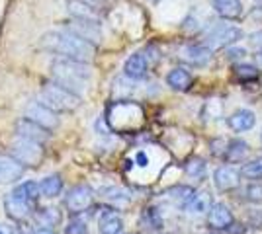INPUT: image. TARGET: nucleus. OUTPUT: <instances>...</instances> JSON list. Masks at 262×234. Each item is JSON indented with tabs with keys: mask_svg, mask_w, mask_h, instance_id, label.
Returning a JSON list of instances; mask_svg holds the SVG:
<instances>
[{
	"mask_svg": "<svg viewBox=\"0 0 262 234\" xmlns=\"http://www.w3.org/2000/svg\"><path fill=\"white\" fill-rule=\"evenodd\" d=\"M39 47L55 57H65L73 61H82V63H90L96 55V45L71 32L69 28L47 32L41 37Z\"/></svg>",
	"mask_w": 262,
	"mask_h": 234,
	"instance_id": "1",
	"label": "nucleus"
},
{
	"mask_svg": "<svg viewBox=\"0 0 262 234\" xmlns=\"http://www.w3.org/2000/svg\"><path fill=\"white\" fill-rule=\"evenodd\" d=\"M51 78L57 84H61L80 96L90 86L92 70L88 67V63L73 61V59H65V57H55L51 63Z\"/></svg>",
	"mask_w": 262,
	"mask_h": 234,
	"instance_id": "2",
	"label": "nucleus"
},
{
	"mask_svg": "<svg viewBox=\"0 0 262 234\" xmlns=\"http://www.w3.org/2000/svg\"><path fill=\"white\" fill-rule=\"evenodd\" d=\"M39 101H43L45 106H49L57 113H71L80 108L82 98L75 92H71L69 88H65V86L57 84L55 80H51V82L41 86Z\"/></svg>",
	"mask_w": 262,
	"mask_h": 234,
	"instance_id": "3",
	"label": "nucleus"
},
{
	"mask_svg": "<svg viewBox=\"0 0 262 234\" xmlns=\"http://www.w3.org/2000/svg\"><path fill=\"white\" fill-rule=\"evenodd\" d=\"M10 154L14 158H18L24 166H39L43 162V145L39 143H33V141H28V139H22V137H16L10 145Z\"/></svg>",
	"mask_w": 262,
	"mask_h": 234,
	"instance_id": "4",
	"label": "nucleus"
},
{
	"mask_svg": "<svg viewBox=\"0 0 262 234\" xmlns=\"http://www.w3.org/2000/svg\"><path fill=\"white\" fill-rule=\"evenodd\" d=\"M241 37H243V32L237 25L219 23V25H213L206 34V45L211 51H217L221 47H227V45H233L235 41H239Z\"/></svg>",
	"mask_w": 262,
	"mask_h": 234,
	"instance_id": "5",
	"label": "nucleus"
},
{
	"mask_svg": "<svg viewBox=\"0 0 262 234\" xmlns=\"http://www.w3.org/2000/svg\"><path fill=\"white\" fill-rule=\"evenodd\" d=\"M94 203V191L86 184H78L75 188L67 191L65 195V207L69 213L78 215V213L86 211L88 207Z\"/></svg>",
	"mask_w": 262,
	"mask_h": 234,
	"instance_id": "6",
	"label": "nucleus"
},
{
	"mask_svg": "<svg viewBox=\"0 0 262 234\" xmlns=\"http://www.w3.org/2000/svg\"><path fill=\"white\" fill-rule=\"evenodd\" d=\"M26 117L35 121L37 125L45 127L47 131H55V129L59 127V123H61L59 113L53 112L49 106H45L43 101H32V103H28V108H26Z\"/></svg>",
	"mask_w": 262,
	"mask_h": 234,
	"instance_id": "7",
	"label": "nucleus"
},
{
	"mask_svg": "<svg viewBox=\"0 0 262 234\" xmlns=\"http://www.w3.org/2000/svg\"><path fill=\"white\" fill-rule=\"evenodd\" d=\"M14 129H16V137H22V139L39 143V145H45V143L51 139V131H47L45 127L37 125V123L32 121V119H28L26 115H24L22 119L16 121Z\"/></svg>",
	"mask_w": 262,
	"mask_h": 234,
	"instance_id": "8",
	"label": "nucleus"
},
{
	"mask_svg": "<svg viewBox=\"0 0 262 234\" xmlns=\"http://www.w3.org/2000/svg\"><path fill=\"white\" fill-rule=\"evenodd\" d=\"M26 166L18 158H14L12 154H0V184H14L18 179H22Z\"/></svg>",
	"mask_w": 262,
	"mask_h": 234,
	"instance_id": "9",
	"label": "nucleus"
},
{
	"mask_svg": "<svg viewBox=\"0 0 262 234\" xmlns=\"http://www.w3.org/2000/svg\"><path fill=\"white\" fill-rule=\"evenodd\" d=\"M67 14L75 20L86 22H102V16L96 6H92L86 0H67Z\"/></svg>",
	"mask_w": 262,
	"mask_h": 234,
	"instance_id": "10",
	"label": "nucleus"
},
{
	"mask_svg": "<svg viewBox=\"0 0 262 234\" xmlns=\"http://www.w3.org/2000/svg\"><path fill=\"white\" fill-rule=\"evenodd\" d=\"M65 28H69L71 32H75L77 35L84 37L88 41H92L94 45L102 41V22H86V20L71 18V22H67Z\"/></svg>",
	"mask_w": 262,
	"mask_h": 234,
	"instance_id": "11",
	"label": "nucleus"
},
{
	"mask_svg": "<svg viewBox=\"0 0 262 234\" xmlns=\"http://www.w3.org/2000/svg\"><path fill=\"white\" fill-rule=\"evenodd\" d=\"M211 49L208 45H184L180 49V59L186 61L188 65H194V67H206L209 61H211Z\"/></svg>",
	"mask_w": 262,
	"mask_h": 234,
	"instance_id": "12",
	"label": "nucleus"
},
{
	"mask_svg": "<svg viewBox=\"0 0 262 234\" xmlns=\"http://www.w3.org/2000/svg\"><path fill=\"white\" fill-rule=\"evenodd\" d=\"M4 211H6V215H8L10 219H14V221H26V219H30L33 213H35V207L30 205L28 201L16 197L14 193H10V195L4 199Z\"/></svg>",
	"mask_w": 262,
	"mask_h": 234,
	"instance_id": "13",
	"label": "nucleus"
},
{
	"mask_svg": "<svg viewBox=\"0 0 262 234\" xmlns=\"http://www.w3.org/2000/svg\"><path fill=\"white\" fill-rule=\"evenodd\" d=\"M149 72V57L143 53H133L127 57L125 65H123V74L131 80H143Z\"/></svg>",
	"mask_w": 262,
	"mask_h": 234,
	"instance_id": "14",
	"label": "nucleus"
},
{
	"mask_svg": "<svg viewBox=\"0 0 262 234\" xmlns=\"http://www.w3.org/2000/svg\"><path fill=\"white\" fill-rule=\"evenodd\" d=\"M33 221H35V228H51L53 230L57 224H61L63 215L57 207H41V209H35Z\"/></svg>",
	"mask_w": 262,
	"mask_h": 234,
	"instance_id": "15",
	"label": "nucleus"
},
{
	"mask_svg": "<svg viewBox=\"0 0 262 234\" xmlns=\"http://www.w3.org/2000/svg\"><path fill=\"white\" fill-rule=\"evenodd\" d=\"M209 226L211 228H229L231 223H233V215H231V209L227 205H223V203H215V205H211V209H209Z\"/></svg>",
	"mask_w": 262,
	"mask_h": 234,
	"instance_id": "16",
	"label": "nucleus"
},
{
	"mask_svg": "<svg viewBox=\"0 0 262 234\" xmlns=\"http://www.w3.org/2000/svg\"><path fill=\"white\" fill-rule=\"evenodd\" d=\"M215 186H217V190L221 191H229V190H235V188H239L241 184V174L235 170V168L231 166H221L217 168V172H215Z\"/></svg>",
	"mask_w": 262,
	"mask_h": 234,
	"instance_id": "17",
	"label": "nucleus"
},
{
	"mask_svg": "<svg viewBox=\"0 0 262 234\" xmlns=\"http://www.w3.org/2000/svg\"><path fill=\"white\" fill-rule=\"evenodd\" d=\"M98 230L100 234H121L123 232V221L114 209H106L100 215Z\"/></svg>",
	"mask_w": 262,
	"mask_h": 234,
	"instance_id": "18",
	"label": "nucleus"
},
{
	"mask_svg": "<svg viewBox=\"0 0 262 234\" xmlns=\"http://www.w3.org/2000/svg\"><path fill=\"white\" fill-rule=\"evenodd\" d=\"M211 8L217 16L225 20H237L243 14V2L241 0H211Z\"/></svg>",
	"mask_w": 262,
	"mask_h": 234,
	"instance_id": "19",
	"label": "nucleus"
},
{
	"mask_svg": "<svg viewBox=\"0 0 262 234\" xmlns=\"http://www.w3.org/2000/svg\"><path fill=\"white\" fill-rule=\"evenodd\" d=\"M192 82H194V78H192V74H190L186 68H180V67L172 68V70L166 74V84L172 90H176V92H186V90H190Z\"/></svg>",
	"mask_w": 262,
	"mask_h": 234,
	"instance_id": "20",
	"label": "nucleus"
},
{
	"mask_svg": "<svg viewBox=\"0 0 262 234\" xmlns=\"http://www.w3.org/2000/svg\"><path fill=\"white\" fill-rule=\"evenodd\" d=\"M229 127L233 131H237V133H243V131H249L254 127V123H256V117H254V113L251 110H239V112H235L231 115L229 119Z\"/></svg>",
	"mask_w": 262,
	"mask_h": 234,
	"instance_id": "21",
	"label": "nucleus"
},
{
	"mask_svg": "<svg viewBox=\"0 0 262 234\" xmlns=\"http://www.w3.org/2000/svg\"><path fill=\"white\" fill-rule=\"evenodd\" d=\"M16 197H20V199L28 201L30 205H37V199L41 197V191H39V184L37 181H24L22 186H18V188H14L12 191Z\"/></svg>",
	"mask_w": 262,
	"mask_h": 234,
	"instance_id": "22",
	"label": "nucleus"
},
{
	"mask_svg": "<svg viewBox=\"0 0 262 234\" xmlns=\"http://www.w3.org/2000/svg\"><path fill=\"white\" fill-rule=\"evenodd\" d=\"M249 150H251V146L247 145L245 141H231L229 145L225 146V160L231 162V164H237V162H243L245 160V156L249 154Z\"/></svg>",
	"mask_w": 262,
	"mask_h": 234,
	"instance_id": "23",
	"label": "nucleus"
},
{
	"mask_svg": "<svg viewBox=\"0 0 262 234\" xmlns=\"http://www.w3.org/2000/svg\"><path fill=\"white\" fill-rule=\"evenodd\" d=\"M39 191L43 197H57L61 195L63 191V178L59 174H51V176H45L41 181H39Z\"/></svg>",
	"mask_w": 262,
	"mask_h": 234,
	"instance_id": "24",
	"label": "nucleus"
},
{
	"mask_svg": "<svg viewBox=\"0 0 262 234\" xmlns=\"http://www.w3.org/2000/svg\"><path fill=\"white\" fill-rule=\"evenodd\" d=\"M139 224H141L143 230L151 232V230H161L163 228V217L157 207H147L145 211L141 213V219H139Z\"/></svg>",
	"mask_w": 262,
	"mask_h": 234,
	"instance_id": "25",
	"label": "nucleus"
},
{
	"mask_svg": "<svg viewBox=\"0 0 262 234\" xmlns=\"http://www.w3.org/2000/svg\"><path fill=\"white\" fill-rule=\"evenodd\" d=\"M194 193L196 191L192 190V188H188V186H178V188H172V190L166 191V199L172 201L176 207H188V203L192 201L194 197Z\"/></svg>",
	"mask_w": 262,
	"mask_h": 234,
	"instance_id": "26",
	"label": "nucleus"
},
{
	"mask_svg": "<svg viewBox=\"0 0 262 234\" xmlns=\"http://www.w3.org/2000/svg\"><path fill=\"white\" fill-rule=\"evenodd\" d=\"M186 209H190V213H194V215L209 213V209H211V197H209V193L208 191H198V193H194V197L188 203Z\"/></svg>",
	"mask_w": 262,
	"mask_h": 234,
	"instance_id": "27",
	"label": "nucleus"
},
{
	"mask_svg": "<svg viewBox=\"0 0 262 234\" xmlns=\"http://www.w3.org/2000/svg\"><path fill=\"white\" fill-rule=\"evenodd\" d=\"M258 68L252 65H235L233 67V76L237 78L239 82H252L258 78Z\"/></svg>",
	"mask_w": 262,
	"mask_h": 234,
	"instance_id": "28",
	"label": "nucleus"
},
{
	"mask_svg": "<svg viewBox=\"0 0 262 234\" xmlns=\"http://www.w3.org/2000/svg\"><path fill=\"white\" fill-rule=\"evenodd\" d=\"M184 170L186 174L192 176V178H204V174H206V162L202 158H192V160L186 162Z\"/></svg>",
	"mask_w": 262,
	"mask_h": 234,
	"instance_id": "29",
	"label": "nucleus"
},
{
	"mask_svg": "<svg viewBox=\"0 0 262 234\" xmlns=\"http://www.w3.org/2000/svg\"><path fill=\"white\" fill-rule=\"evenodd\" d=\"M243 176L249 179H260L262 178V156L254 158L249 164L243 166Z\"/></svg>",
	"mask_w": 262,
	"mask_h": 234,
	"instance_id": "30",
	"label": "nucleus"
},
{
	"mask_svg": "<svg viewBox=\"0 0 262 234\" xmlns=\"http://www.w3.org/2000/svg\"><path fill=\"white\" fill-rule=\"evenodd\" d=\"M63 234H88V226L82 219H71Z\"/></svg>",
	"mask_w": 262,
	"mask_h": 234,
	"instance_id": "31",
	"label": "nucleus"
},
{
	"mask_svg": "<svg viewBox=\"0 0 262 234\" xmlns=\"http://www.w3.org/2000/svg\"><path fill=\"white\" fill-rule=\"evenodd\" d=\"M245 199L251 203H262V184H251L245 190Z\"/></svg>",
	"mask_w": 262,
	"mask_h": 234,
	"instance_id": "32",
	"label": "nucleus"
},
{
	"mask_svg": "<svg viewBox=\"0 0 262 234\" xmlns=\"http://www.w3.org/2000/svg\"><path fill=\"white\" fill-rule=\"evenodd\" d=\"M251 45L256 47L258 51H262V32H256V34L251 35Z\"/></svg>",
	"mask_w": 262,
	"mask_h": 234,
	"instance_id": "33",
	"label": "nucleus"
},
{
	"mask_svg": "<svg viewBox=\"0 0 262 234\" xmlns=\"http://www.w3.org/2000/svg\"><path fill=\"white\" fill-rule=\"evenodd\" d=\"M245 55H247V51L245 49H237V47H229V51H227L229 59H239V57H245Z\"/></svg>",
	"mask_w": 262,
	"mask_h": 234,
	"instance_id": "34",
	"label": "nucleus"
},
{
	"mask_svg": "<svg viewBox=\"0 0 262 234\" xmlns=\"http://www.w3.org/2000/svg\"><path fill=\"white\" fill-rule=\"evenodd\" d=\"M135 162H137V164H139V166H147V162H149V158H147V154H145V152H137V154H135Z\"/></svg>",
	"mask_w": 262,
	"mask_h": 234,
	"instance_id": "35",
	"label": "nucleus"
},
{
	"mask_svg": "<svg viewBox=\"0 0 262 234\" xmlns=\"http://www.w3.org/2000/svg\"><path fill=\"white\" fill-rule=\"evenodd\" d=\"M86 2H90L92 6H96V8H100V6H106V4H110L112 0H86Z\"/></svg>",
	"mask_w": 262,
	"mask_h": 234,
	"instance_id": "36",
	"label": "nucleus"
},
{
	"mask_svg": "<svg viewBox=\"0 0 262 234\" xmlns=\"http://www.w3.org/2000/svg\"><path fill=\"white\" fill-rule=\"evenodd\" d=\"M0 234H14V228L10 224H0Z\"/></svg>",
	"mask_w": 262,
	"mask_h": 234,
	"instance_id": "37",
	"label": "nucleus"
},
{
	"mask_svg": "<svg viewBox=\"0 0 262 234\" xmlns=\"http://www.w3.org/2000/svg\"><path fill=\"white\" fill-rule=\"evenodd\" d=\"M33 234H55V232L51 230V228H35Z\"/></svg>",
	"mask_w": 262,
	"mask_h": 234,
	"instance_id": "38",
	"label": "nucleus"
},
{
	"mask_svg": "<svg viewBox=\"0 0 262 234\" xmlns=\"http://www.w3.org/2000/svg\"><path fill=\"white\" fill-rule=\"evenodd\" d=\"M256 63H258V67L262 68V51H258V55H256Z\"/></svg>",
	"mask_w": 262,
	"mask_h": 234,
	"instance_id": "39",
	"label": "nucleus"
}]
</instances>
